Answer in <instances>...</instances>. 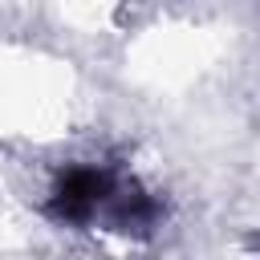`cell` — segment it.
Listing matches in <instances>:
<instances>
[{
	"instance_id": "2",
	"label": "cell",
	"mask_w": 260,
	"mask_h": 260,
	"mask_svg": "<svg viewBox=\"0 0 260 260\" xmlns=\"http://www.w3.org/2000/svg\"><path fill=\"white\" fill-rule=\"evenodd\" d=\"M252 244H256V248H260V236H256V240H252Z\"/></svg>"
},
{
	"instance_id": "1",
	"label": "cell",
	"mask_w": 260,
	"mask_h": 260,
	"mask_svg": "<svg viewBox=\"0 0 260 260\" xmlns=\"http://www.w3.org/2000/svg\"><path fill=\"white\" fill-rule=\"evenodd\" d=\"M110 195V175L98 171V167H73L57 179L53 187V203L49 211L57 219H89L93 207Z\"/></svg>"
}]
</instances>
